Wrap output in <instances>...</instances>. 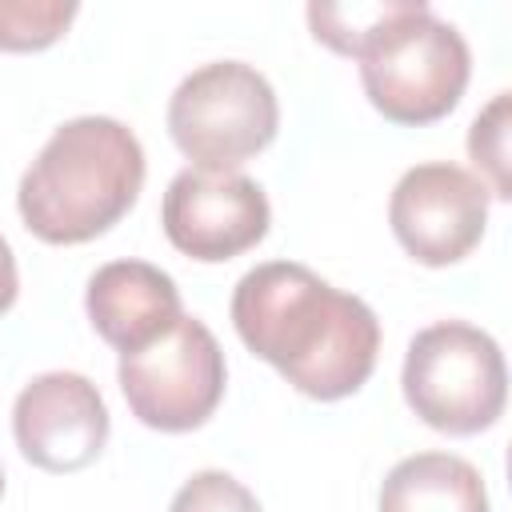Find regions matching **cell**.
I'll use <instances>...</instances> for the list:
<instances>
[{
  "instance_id": "6da1fadb",
  "label": "cell",
  "mask_w": 512,
  "mask_h": 512,
  "mask_svg": "<svg viewBox=\"0 0 512 512\" xmlns=\"http://www.w3.org/2000/svg\"><path fill=\"white\" fill-rule=\"evenodd\" d=\"M240 340L312 400L352 396L376 368V312L292 260L256 264L232 292Z\"/></svg>"
},
{
  "instance_id": "7a4b0ae2",
  "label": "cell",
  "mask_w": 512,
  "mask_h": 512,
  "mask_svg": "<svg viewBox=\"0 0 512 512\" xmlns=\"http://www.w3.org/2000/svg\"><path fill=\"white\" fill-rule=\"evenodd\" d=\"M144 148L112 116L60 124L16 188L24 228L44 244H84L108 232L140 196Z\"/></svg>"
},
{
  "instance_id": "3957f363",
  "label": "cell",
  "mask_w": 512,
  "mask_h": 512,
  "mask_svg": "<svg viewBox=\"0 0 512 512\" xmlns=\"http://www.w3.org/2000/svg\"><path fill=\"white\" fill-rule=\"evenodd\" d=\"M356 60L368 104L392 124H432L448 116L472 76L464 36L424 0H400Z\"/></svg>"
},
{
  "instance_id": "277c9868",
  "label": "cell",
  "mask_w": 512,
  "mask_h": 512,
  "mask_svg": "<svg viewBox=\"0 0 512 512\" xmlns=\"http://www.w3.org/2000/svg\"><path fill=\"white\" fill-rule=\"evenodd\" d=\"M404 400L436 432L472 436L500 420L508 372L500 344L464 320H440L412 336L404 356Z\"/></svg>"
},
{
  "instance_id": "5b68a950",
  "label": "cell",
  "mask_w": 512,
  "mask_h": 512,
  "mask_svg": "<svg viewBox=\"0 0 512 512\" xmlns=\"http://www.w3.org/2000/svg\"><path fill=\"white\" fill-rule=\"evenodd\" d=\"M276 128V92L244 60H216L196 68L168 100V132L196 168L236 172V164L272 144Z\"/></svg>"
},
{
  "instance_id": "8992f818",
  "label": "cell",
  "mask_w": 512,
  "mask_h": 512,
  "mask_svg": "<svg viewBox=\"0 0 512 512\" xmlns=\"http://www.w3.org/2000/svg\"><path fill=\"white\" fill-rule=\"evenodd\" d=\"M120 392L132 416L156 432L200 428L224 396V352L208 324L180 316L136 352H120Z\"/></svg>"
},
{
  "instance_id": "52a82bcc",
  "label": "cell",
  "mask_w": 512,
  "mask_h": 512,
  "mask_svg": "<svg viewBox=\"0 0 512 512\" xmlns=\"http://www.w3.org/2000/svg\"><path fill=\"white\" fill-rule=\"evenodd\" d=\"M388 220L408 256L428 268H444L480 244L488 224V188L460 164H416L396 180Z\"/></svg>"
},
{
  "instance_id": "ba28073f",
  "label": "cell",
  "mask_w": 512,
  "mask_h": 512,
  "mask_svg": "<svg viewBox=\"0 0 512 512\" xmlns=\"http://www.w3.org/2000/svg\"><path fill=\"white\" fill-rule=\"evenodd\" d=\"M268 196L244 172L184 168L172 176L160 208L164 236L192 260L220 264L268 236Z\"/></svg>"
},
{
  "instance_id": "9c48e42d",
  "label": "cell",
  "mask_w": 512,
  "mask_h": 512,
  "mask_svg": "<svg viewBox=\"0 0 512 512\" xmlns=\"http://www.w3.org/2000/svg\"><path fill=\"white\" fill-rule=\"evenodd\" d=\"M12 432L44 472L88 468L108 440V408L96 384L80 372H44L28 380L12 404Z\"/></svg>"
},
{
  "instance_id": "30bf717a",
  "label": "cell",
  "mask_w": 512,
  "mask_h": 512,
  "mask_svg": "<svg viewBox=\"0 0 512 512\" xmlns=\"http://www.w3.org/2000/svg\"><path fill=\"white\" fill-rule=\"evenodd\" d=\"M88 320L120 352H136L168 332L180 312V288L168 272L144 260H112L96 268L84 296Z\"/></svg>"
},
{
  "instance_id": "8fae6325",
  "label": "cell",
  "mask_w": 512,
  "mask_h": 512,
  "mask_svg": "<svg viewBox=\"0 0 512 512\" xmlns=\"http://www.w3.org/2000/svg\"><path fill=\"white\" fill-rule=\"evenodd\" d=\"M380 512H492L476 464L452 452L404 456L380 488Z\"/></svg>"
},
{
  "instance_id": "7c38bea8",
  "label": "cell",
  "mask_w": 512,
  "mask_h": 512,
  "mask_svg": "<svg viewBox=\"0 0 512 512\" xmlns=\"http://www.w3.org/2000/svg\"><path fill=\"white\" fill-rule=\"evenodd\" d=\"M400 0H352V4H308V24L320 44L340 56H360V48L392 20Z\"/></svg>"
},
{
  "instance_id": "4fadbf2b",
  "label": "cell",
  "mask_w": 512,
  "mask_h": 512,
  "mask_svg": "<svg viewBox=\"0 0 512 512\" xmlns=\"http://www.w3.org/2000/svg\"><path fill=\"white\" fill-rule=\"evenodd\" d=\"M76 20L72 0H0V52H40Z\"/></svg>"
},
{
  "instance_id": "5bb4252c",
  "label": "cell",
  "mask_w": 512,
  "mask_h": 512,
  "mask_svg": "<svg viewBox=\"0 0 512 512\" xmlns=\"http://www.w3.org/2000/svg\"><path fill=\"white\" fill-rule=\"evenodd\" d=\"M508 108H512V96L496 92L492 104L472 120V132H468V152H472L476 168L484 172L480 176L484 188L496 200L512 196V180H508Z\"/></svg>"
},
{
  "instance_id": "9a60e30c",
  "label": "cell",
  "mask_w": 512,
  "mask_h": 512,
  "mask_svg": "<svg viewBox=\"0 0 512 512\" xmlns=\"http://www.w3.org/2000/svg\"><path fill=\"white\" fill-rule=\"evenodd\" d=\"M168 512H260V500L228 472H196L184 480V488L172 496Z\"/></svg>"
},
{
  "instance_id": "2e32d148",
  "label": "cell",
  "mask_w": 512,
  "mask_h": 512,
  "mask_svg": "<svg viewBox=\"0 0 512 512\" xmlns=\"http://www.w3.org/2000/svg\"><path fill=\"white\" fill-rule=\"evenodd\" d=\"M16 256H12V248H8V240L0 236V316L12 308V300H16Z\"/></svg>"
},
{
  "instance_id": "e0dca14e",
  "label": "cell",
  "mask_w": 512,
  "mask_h": 512,
  "mask_svg": "<svg viewBox=\"0 0 512 512\" xmlns=\"http://www.w3.org/2000/svg\"><path fill=\"white\" fill-rule=\"evenodd\" d=\"M0 492H4V472H0Z\"/></svg>"
}]
</instances>
